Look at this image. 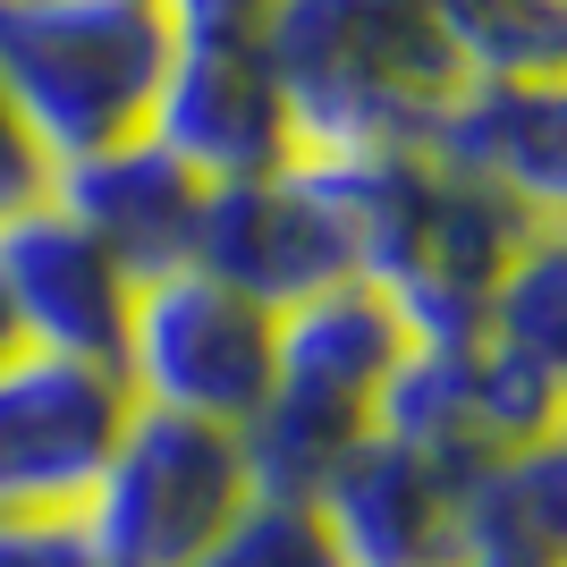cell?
Returning a JSON list of instances; mask_svg holds the SVG:
<instances>
[{"label": "cell", "mask_w": 567, "mask_h": 567, "mask_svg": "<svg viewBox=\"0 0 567 567\" xmlns=\"http://www.w3.org/2000/svg\"><path fill=\"white\" fill-rule=\"evenodd\" d=\"M255 43L297 153H424L441 102L466 85L432 0H262Z\"/></svg>", "instance_id": "1"}, {"label": "cell", "mask_w": 567, "mask_h": 567, "mask_svg": "<svg viewBox=\"0 0 567 567\" xmlns=\"http://www.w3.org/2000/svg\"><path fill=\"white\" fill-rule=\"evenodd\" d=\"M406 322L399 306L364 280H339L306 306L271 322V390H262L255 424L237 432L246 474L262 499H313L322 474L373 432L381 390L406 364Z\"/></svg>", "instance_id": "2"}, {"label": "cell", "mask_w": 567, "mask_h": 567, "mask_svg": "<svg viewBox=\"0 0 567 567\" xmlns=\"http://www.w3.org/2000/svg\"><path fill=\"white\" fill-rule=\"evenodd\" d=\"M169 69V0H0V94L51 169L136 144Z\"/></svg>", "instance_id": "3"}, {"label": "cell", "mask_w": 567, "mask_h": 567, "mask_svg": "<svg viewBox=\"0 0 567 567\" xmlns=\"http://www.w3.org/2000/svg\"><path fill=\"white\" fill-rule=\"evenodd\" d=\"M246 499H255V474H246L237 432L136 406L111 466L76 508V534L94 567H195Z\"/></svg>", "instance_id": "4"}, {"label": "cell", "mask_w": 567, "mask_h": 567, "mask_svg": "<svg viewBox=\"0 0 567 567\" xmlns=\"http://www.w3.org/2000/svg\"><path fill=\"white\" fill-rule=\"evenodd\" d=\"M144 136L204 187L271 178V169L297 162L288 102L271 85L246 0H169V69Z\"/></svg>", "instance_id": "5"}, {"label": "cell", "mask_w": 567, "mask_h": 567, "mask_svg": "<svg viewBox=\"0 0 567 567\" xmlns=\"http://www.w3.org/2000/svg\"><path fill=\"white\" fill-rule=\"evenodd\" d=\"M271 322H280V313L246 306L237 288H220V280H204V271L178 262V271L136 288L118 381H127L136 406L246 432L262 390H271Z\"/></svg>", "instance_id": "6"}, {"label": "cell", "mask_w": 567, "mask_h": 567, "mask_svg": "<svg viewBox=\"0 0 567 567\" xmlns=\"http://www.w3.org/2000/svg\"><path fill=\"white\" fill-rule=\"evenodd\" d=\"M559 424H567V364L517 355L499 339L406 348L399 381L381 390V415H373V432H399L457 474H483L499 457L567 441Z\"/></svg>", "instance_id": "7"}, {"label": "cell", "mask_w": 567, "mask_h": 567, "mask_svg": "<svg viewBox=\"0 0 567 567\" xmlns=\"http://www.w3.org/2000/svg\"><path fill=\"white\" fill-rule=\"evenodd\" d=\"M136 399L111 364L51 348L0 355V517H76Z\"/></svg>", "instance_id": "8"}, {"label": "cell", "mask_w": 567, "mask_h": 567, "mask_svg": "<svg viewBox=\"0 0 567 567\" xmlns=\"http://www.w3.org/2000/svg\"><path fill=\"white\" fill-rule=\"evenodd\" d=\"M187 271L237 288V297L262 306V313H288V306H306V297H322V288L355 280L348 237H339L331 204L306 187V169H297V162L271 169V178L204 187Z\"/></svg>", "instance_id": "9"}, {"label": "cell", "mask_w": 567, "mask_h": 567, "mask_svg": "<svg viewBox=\"0 0 567 567\" xmlns=\"http://www.w3.org/2000/svg\"><path fill=\"white\" fill-rule=\"evenodd\" d=\"M0 297L18 322V348H51L76 364H111L127 348V306L136 280L94 246V229H76L60 204H25L18 220H0Z\"/></svg>", "instance_id": "10"}, {"label": "cell", "mask_w": 567, "mask_h": 567, "mask_svg": "<svg viewBox=\"0 0 567 567\" xmlns=\"http://www.w3.org/2000/svg\"><path fill=\"white\" fill-rule=\"evenodd\" d=\"M424 153L534 220H567V76H466Z\"/></svg>", "instance_id": "11"}, {"label": "cell", "mask_w": 567, "mask_h": 567, "mask_svg": "<svg viewBox=\"0 0 567 567\" xmlns=\"http://www.w3.org/2000/svg\"><path fill=\"white\" fill-rule=\"evenodd\" d=\"M457 499L466 474L399 432H364L331 474H322V525L348 550V567H450L457 559Z\"/></svg>", "instance_id": "12"}, {"label": "cell", "mask_w": 567, "mask_h": 567, "mask_svg": "<svg viewBox=\"0 0 567 567\" xmlns=\"http://www.w3.org/2000/svg\"><path fill=\"white\" fill-rule=\"evenodd\" d=\"M51 204L76 229H94V246L144 288V280H162V271L187 262L195 213H204V178H187L153 136H136V144L94 153V162L51 169Z\"/></svg>", "instance_id": "13"}, {"label": "cell", "mask_w": 567, "mask_h": 567, "mask_svg": "<svg viewBox=\"0 0 567 567\" xmlns=\"http://www.w3.org/2000/svg\"><path fill=\"white\" fill-rule=\"evenodd\" d=\"M450 567H567V441L466 474Z\"/></svg>", "instance_id": "14"}, {"label": "cell", "mask_w": 567, "mask_h": 567, "mask_svg": "<svg viewBox=\"0 0 567 567\" xmlns=\"http://www.w3.org/2000/svg\"><path fill=\"white\" fill-rule=\"evenodd\" d=\"M457 76H567V0H432Z\"/></svg>", "instance_id": "15"}, {"label": "cell", "mask_w": 567, "mask_h": 567, "mask_svg": "<svg viewBox=\"0 0 567 567\" xmlns=\"http://www.w3.org/2000/svg\"><path fill=\"white\" fill-rule=\"evenodd\" d=\"M483 339H499L517 355H543V364H567V220L525 237V255L492 280Z\"/></svg>", "instance_id": "16"}, {"label": "cell", "mask_w": 567, "mask_h": 567, "mask_svg": "<svg viewBox=\"0 0 567 567\" xmlns=\"http://www.w3.org/2000/svg\"><path fill=\"white\" fill-rule=\"evenodd\" d=\"M195 567H348V550L331 543V525H322L313 499H262L255 492Z\"/></svg>", "instance_id": "17"}, {"label": "cell", "mask_w": 567, "mask_h": 567, "mask_svg": "<svg viewBox=\"0 0 567 567\" xmlns=\"http://www.w3.org/2000/svg\"><path fill=\"white\" fill-rule=\"evenodd\" d=\"M0 567H94L76 517H0Z\"/></svg>", "instance_id": "18"}, {"label": "cell", "mask_w": 567, "mask_h": 567, "mask_svg": "<svg viewBox=\"0 0 567 567\" xmlns=\"http://www.w3.org/2000/svg\"><path fill=\"white\" fill-rule=\"evenodd\" d=\"M43 195H51V162H43V144L25 136V118L9 111V94H0V220H18Z\"/></svg>", "instance_id": "19"}, {"label": "cell", "mask_w": 567, "mask_h": 567, "mask_svg": "<svg viewBox=\"0 0 567 567\" xmlns=\"http://www.w3.org/2000/svg\"><path fill=\"white\" fill-rule=\"evenodd\" d=\"M18 348V322H9V297H0V355Z\"/></svg>", "instance_id": "20"}, {"label": "cell", "mask_w": 567, "mask_h": 567, "mask_svg": "<svg viewBox=\"0 0 567 567\" xmlns=\"http://www.w3.org/2000/svg\"><path fill=\"white\" fill-rule=\"evenodd\" d=\"M246 9H262V0H246Z\"/></svg>", "instance_id": "21"}]
</instances>
